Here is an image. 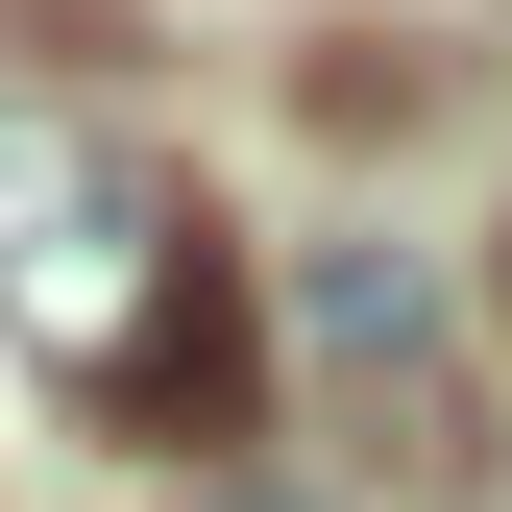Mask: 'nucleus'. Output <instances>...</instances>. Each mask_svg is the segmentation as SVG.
Returning <instances> with one entry per match:
<instances>
[{"label": "nucleus", "mask_w": 512, "mask_h": 512, "mask_svg": "<svg viewBox=\"0 0 512 512\" xmlns=\"http://www.w3.org/2000/svg\"><path fill=\"white\" fill-rule=\"evenodd\" d=\"M0 342L98 439H244L269 415V317H244L220 220L171 196V147L98 122V98H0Z\"/></svg>", "instance_id": "f257e3e1"}, {"label": "nucleus", "mask_w": 512, "mask_h": 512, "mask_svg": "<svg viewBox=\"0 0 512 512\" xmlns=\"http://www.w3.org/2000/svg\"><path fill=\"white\" fill-rule=\"evenodd\" d=\"M196 512H293V488H196Z\"/></svg>", "instance_id": "f03ea898"}]
</instances>
